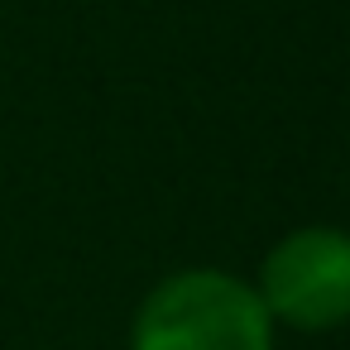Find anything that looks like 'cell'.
Here are the masks:
<instances>
[{
  "instance_id": "cell-1",
  "label": "cell",
  "mask_w": 350,
  "mask_h": 350,
  "mask_svg": "<svg viewBox=\"0 0 350 350\" xmlns=\"http://www.w3.org/2000/svg\"><path fill=\"white\" fill-rule=\"evenodd\" d=\"M135 350H273L269 312L226 273H183L144 302Z\"/></svg>"
},
{
  "instance_id": "cell-2",
  "label": "cell",
  "mask_w": 350,
  "mask_h": 350,
  "mask_svg": "<svg viewBox=\"0 0 350 350\" xmlns=\"http://www.w3.org/2000/svg\"><path fill=\"white\" fill-rule=\"evenodd\" d=\"M264 312L302 331H326L350 317V240L340 230H297L264 264Z\"/></svg>"
}]
</instances>
